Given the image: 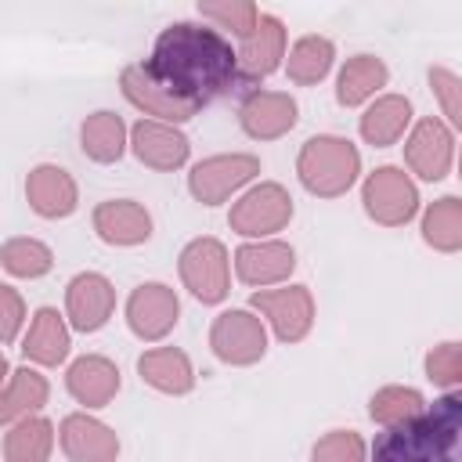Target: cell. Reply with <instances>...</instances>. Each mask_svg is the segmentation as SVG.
Masks as SVG:
<instances>
[{"label": "cell", "mask_w": 462, "mask_h": 462, "mask_svg": "<svg viewBox=\"0 0 462 462\" xmlns=\"http://www.w3.org/2000/svg\"><path fill=\"white\" fill-rule=\"evenodd\" d=\"M422 238L440 253H455L462 245V202L451 195L433 202L422 217Z\"/></svg>", "instance_id": "30"}, {"label": "cell", "mask_w": 462, "mask_h": 462, "mask_svg": "<svg viewBox=\"0 0 462 462\" xmlns=\"http://www.w3.org/2000/svg\"><path fill=\"white\" fill-rule=\"evenodd\" d=\"M430 83H433V90H437V97H440V105H444V116H448L451 123H458L462 116H458V79H455V72L433 69V72H430Z\"/></svg>", "instance_id": "37"}, {"label": "cell", "mask_w": 462, "mask_h": 462, "mask_svg": "<svg viewBox=\"0 0 462 462\" xmlns=\"http://www.w3.org/2000/svg\"><path fill=\"white\" fill-rule=\"evenodd\" d=\"M61 451L72 462H112L119 455V440L105 422L90 415H69L61 422Z\"/></svg>", "instance_id": "20"}, {"label": "cell", "mask_w": 462, "mask_h": 462, "mask_svg": "<svg viewBox=\"0 0 462 462\" xmlns=\"http://www.w3.org/2000/svg\"><path fill=\"white\" fill-rule=\"evenodd\" d=\"M25 199L47 220L69 217L76 209V180L61 166H36L25 180Z\"/></svg>", "instance_id": "21"}, {"label": "cell", "mask_w": 462, "mask_h": 462, "mask_svg": "<svg viewBox=\"0 0 462 462\" xmlns=\"http://www.w3.org/2000/svg\"><path fill=\"white\" fill-rule=\"evenodd\" d=\"M314 458H321V462H357V458H365V444L354 430H336L314 448Z\"/></svg>", "instance_id": "35"}, {"label": "cell", "mask_w": 462, "mask_h": 462, "mask_svg": "<svg viewBox=\"0 0 462 462\" xmlns=\"http://www.w3.org/2000/svg\"><path fill=\"white\" fill-rule=\"evenodd\" d=\"M119 83H123V94H126L130 105H137L144 116H155L162 123H184V119H191L199 112V105L177 97L159 79H152L144 65H126L123 76H119Z\"/></svg>", "instance_id": "11"}, {"label": "cell", "mask_w": 462, "mask_h": 462, "mask_svg": "<svg viewBox=\"0 0 462 462\" xmlns=\"http://www.w3.org/2000/svg\"><path fill=\"white\" fill-rule=\"evenodd\" d=\"M65 386H69V393L79 404L105 408L119 393V368L108 357H101V354H87V357H79V361L69 365Z\"/></svg>", "instance_id": "19"}, {"label": "cell", "mask_w": 462, "mask_h": 462, "mask_svg": "<svg viewBox=\"0 0 462 462\" xmlns=\"http://www.w3.org/2000/svg\"><path fill=\"white\" fill-rule=\"evenodd\" d=\"M361 202L368 209V217L375 224H386V227H401L415 217L419 209V191L415 184L408 180L404 170L397 166H379L375 173H368L365 188H361Z\"/></svg>", "instance_id": "4"}, {"label": "cell", "mask_w": 462, "mask_h": 462, "mask_svg": "<svg viewBox=\"0 0 462 462\" xmlns=\"http://www.w3.org/2000/svg\"><path fill=\"white\" fill-rule=\"evenodd\" d=\"M69 328L61 321V314L54 307H40L25 339H22V354L36 365H61L69 357Z\"/></svg>", "instance_id": "23"}, {"label": "cell", "mask_w": 462, "mask_h": 462, "mask_svg": "<svg viewBox=\"0 0 462 462\" xmlns=\"http://www.w3.org/2000/svg\"><path fill=\"white\" fill-rule=\"evenodd\" d=\"M199 11H202L209 22L231 29L235 36H245V32L256 25V18H260L253 0H199Z\"/></svg>", "instance_id": "33"}, {"label": "cell", "mask_w": 462, "mask_h": 462, "mask_svg": "<svg viewBox=\"0 0 462 462\" xmlns=\"http://www.w3.org/2000/svg\"><path fill=\"white\" fill-rule=\"evenodd\" d=\"M282 58H285V25L274 14H260L256 25L242 36L238 69L249 79H260V76H271Z\"/></svg>", "instance_id": "16"}, {"label": "cell", "mask_w": 462, "mask_h": 462, "mask_svg": "<svg viewBox=\"0 0 462 462\" xmlns=\"http://www.w3.org/2000/svg\"><path fill=\"white\" fill-rule=\"evenodd\" d=\"M209 346L227 365H253L267 350L263 321L253 310H224L209 328Z\"/></svg>", "instance_id": "8"}, {"label": "cell", "mask_w": 462, "mask_h": 462, "mask_svg": "<svg viewBox=\"0 0 462 462\" xmlns=\"http://www.w3.org/2000/svg\"><path fill=\"white\" fill-rule=\"evenodd\" d=\"M0 263H4L14 278H40V274L51 271L54 256H51V249H47L43 242H36V238H11V242H4V249H0Z\"/></svg>", "instance_id": "31"}, {"label": "cell", "mask_w": 462, "mask_h": 462, "mask_svg": "<svg viewBox=\"0 0 462 462\" xmlns=\"http://www.w3.org/2000/svg\"><path fill=\"white\" fill-rule=\"evenodd\" d=\"M426 372H430L433 383L455 386V383L462 379V346H458V343H440V346H433L430 357H426Z\"/></svg>", "instance_id": "34"}, {"label": "cell", "mask_w": 462, "mask_h": 462, "mask_svg": "<svg viewBox=\"0 0 462 462\" xmlns=\"http://www.w3.org/2000/svg\"><path fill=\"white\" fill-rule=\"evenodd\" d=\"M332 58H336L332 40H325V36H303V40L292 43V51L285 58V72H289L292 83L310 87V83H318V79L328 76Z\"/></svg>", "instance_id": "27"}, {"label": "cell", "mask_w": 462, "mask_h": 462, "mask_svg": "<svg viewBox=\"0 0 462 462\" xmlns=\"http://www.w3.org/2000/svg\"><path fill=\"white\" fill-rule=\"evenodd\" d=\"M296 101L289 94L278 90H253L242 108H238V123L253 141H274L282 134H289L296 126Z\"/></svg>", "instance_id": "13"}, {"label": "cell", "mask_w": 462, "mask_h": 462, "mask_svg": "<svg viewBox=\"0 0 462 462\" xmlns=\"http://www.w3.org/2000/svg\"><path fill=\"white\" fill-rule=\"evenodd\" d=\"M296 267V253L285 242H249L235 253V274L245 285H274L285 282Z\"/></svg>", "instance_id": "17"}, {"label": "cell", "mask_w": 462, "mask_h": 462, "mask_svg": "<svg viewBox=\"0 0 462 462\" xmlns=\"http://www.w3.org/2000/svg\"><path fill=\"white\" fill-rule=\"evenodd\" d=\"M65 310H69L72 328L97 332L112 318V310H116V289H112V282L105 274H94V271L76 274L69 282V289H65Z\"/></svg>", "instance_id": "12"}, {"label": "cell", "mask_w": 462, "mask_h": 462, "mask_svg": "<svg viewBox=\"0 0 462 462\" xmlns=\"http://www.w3.org/2000/svg\"><path fill=\"white\" fill-rule=\"evenodd\" d=\"M379 87H386V65H383L379 58H372V54H357V58H350V61L343 65V72H339L336 101L346 105V108H354V105L368 101Z\"/></svg>", "instance_id": "26"}, {"label": "cell", "mask_w": 462, "mask_h": 462, "mask_svg": "<svg viewBox=\"0 0 462 462\" xmlns=\"http://www.w3.org/2000/svg\"><path fill=\"white\" fill-rule=\"evenodd\" d=\"M4 383H7V357L0 354V386H4Z\"/></svg>", "instance_id": "38"}, {"label": "cell", "mask_w": 462, "mask_h": 462, "mask_svg": "<svg viewBox=\"0 0 462 462\" xmlns=\"http://www.w3.org/2000/svg\"><path fill=\"white\" fill-rule=\"evenodd\" d=\"M296 173L303 180V188L318 199H336L343 195L357 173H361V155L350 141L343 137H310L303 148H300V159H296Z\"/></svg>", "instance_id": "3"}, {"label": "cell", "mask_w": 462, "mask_h": 462, "mask_svg": "<svg viewBox=\"0 0 462 462\" xmlns=\"http://www.w3.org/2000/svg\"><path fill=\"white\" fill-rule=\"evenodd\" d=\"M25 321V303L11 285H0V343H11Z\"/></svg>", "instance_id": "36"}, {"label": "cell", "mask_w": 462, "mask_h": 462, "mask_svg": "<svg viewBox=\"0 0 462 462\" xmlns=\"http://www.w3.org/2000/svg\"><path fill=\"white\" fill-rule=\"evenodd\" d=\"M51 448H54V426L36 415H25L4 440V455L11 462H43Z\"/></svg>", "instance_id": "29"}, {"label": "cell", "mask_w": 462, "mask_h": 462, "mask_svg": "<svg viewBox=\"0 0 462 462\" xmlns=\"http://www.w3.org/2000/svg\"><path fill=\"white\" fill-rule=\"evenodd\" d=\"M94 231L108 245H141L152 235V217L130 199H112L94 209Z\"/></svg>", "instance_id": "18"}, {"label": "cell", "mask_w": 462, "mask_h": 462, "mask_svg": "<svg viewBox=\"0 0 462 462\" xmlns=\"http://www.w3.org/2000/svg\"><path fill=\"white\" fill-rule=\"evenodd\" d=\"M249 307L260 310L271 321V328H274V336L282 343H300L314 325V300H310V292L303 285L260 289V292H253Z\"/></svg>", "instance_id": "7"}, {"label": "cell", "mask_w": 462, "mask_h": 462, "mask_svg": "<svg viewBox=\"0 0 462 462\" xmlns=\"http://www.w3.org/2000/svg\"><path fill=\"white\" fill-rule=\"evenodd\" d=\"M292 220V199L282 184H256L249 188L235 206H231V231L245 235V238H263V235H274L282 231L285 224Z\"/></svg>", "instance_id": "5"}, {"label": "cell", "mask_w": 462, "mask_h": 462, "mask_svg": "<svg viewBox=\"0 0 462 462\" xmlns=\"http://www.w3.org/2000/svg\"><path fill=\"white\" fill-rule=\"evenodd\" d=\"M137 372L148 386L162 390V393H188L195 386V372L184 350L177 346H152L137 357Z\"/></svg>", "instance_id": "22"}, {"label": "cell", "mask_w": 462, "mask_h": 462, "mask_svg": "<svg viewBox=\"0 0 462 462\" xmlns=\"http://www.w3.org/2000/svg\"><path fill=\"white\" fill-rule=\"evenodd\" d=\"M144 69L166 90H173L177 97L199 108L238 83V54L231 51V43L217 29L191 25V22H177L162 29L155 36V47Z\"/></svg>", "instance_id": "1"}, {"label": "cell", "mask_w": 462, "mask_h": 462, "mask_svg": "<svg viewBox=\"0 0 462 462\" xmlns=\"http://www.w3.org/2000/svg\"><path fill=\"white\" fill-rule=\"evenodd\" d=\"M177 314H180V303H177V292L170 285H159V282H148V285H137L126 300V321L134 328L137 339H162L173 325H177Z\"/></svg>", "instance_id": "10"}, {"label": "cell", "mask_w": 462, "mask_h": 462, "mask_svg": "<svg viewBox=\"0 0 462 462\" xmlns=\"http://www.w3.org/2000/svg\"><path fill=\"white\" fill-rule=\"evenodd\" d=\"M130 144H134V155L152 170H177L188 162V152H191L188 137L162 119H141L130 130Z\"/></svg>", "instance_id": "15"}, {"label": "cell", "mask_w": 462, "mask_h": 462, "mask_svg": "<svg viewBox=\"0 0 462 462\" xmlns=\"http://www.w3.org/2000/svg\"><path fill=\"white\" fill-rule=\"evenodd\" d=\"M79 141H83V152L94 162H116L126 148V126L112 112H94V116H87V123L79 130Z\"/></svg>", "instance_id": "28"}, {"label": "cell", "mask_w": 462, "mask_h": 462, "mask_svg": "<svg viewBox=\"0 0 462 462\" xmlns=\"http://www.w3.org/2000/svg\"><path fill=\"white\" fill-rule=\"evenodd\" d=\"M47 379L32 368H18L11 372L7 386L0 390V426L14 422V419H25L32 411H40L47 404Z\"/></svg>", "instance_id": "24"}, {"label": "cell", "mask_w": 462, "mask_h": 462, "mask_svg": "<svg viewBox=\"0 0 462 462\" xmlns=\"http://www.w3.org/2000/svg\"><path fill=\"white\" fill-rule=\"evenodd\" d=\"M408 123H411V105H408V97L386 94V97H379V101L361 116V137H365L368 144H375V148H386V144H393V141L404 134Z\"/></svg>", "instance_id": "25"}, {"label": "cell", "mask_w": 462, "mask_h": 462, "mask_svg": "<svg viewBox=\"0 0 462 462\" xmlns=\"http://www.w3.org/2000/svg\"><path fill=\"white\" fill-rule=\"evenodd\" d=\"M180 282L191 289L195 300L202 303H220L231 289V271H227V249L217 238H195L180 253Z\"/></svg>", "instance_id": "6"}, {"label": "cell", "mask_w": 462, "mask_h": 462, "mask_svg": "<svg viewBox=\"0 0 462 462\" xmlns=\"http://www.w3.org/2000/svg\"><path fill=\"white\" fill-rule=\"evenodd\" d=\"M256 173H260V159L256 155H213V159H202L191 170L188 188L202 206H220L231 191L249 184Z\"/></svg>", "instance_id": "9"}, {"label": "cell", "mask_w": 462, "mask_h": 462, "mask_svg": "<svg viewBox=\"0 0 462 462\" xmlns=\"http://www.w3.org/2000/svg\"><path fill=\"white\" fill-rule=\"evenodd\" d=\"M422 408V393L411 390V386H383L372 404H368V415L379 422V426H393L401 419H408L411 411Z\"/></svg>", "instance_id": "32"}, {"label": "cell", "mask_w": 462, "mask_h": 462, "mask_svg": "<svg viewBox=\"0 0 462 462\" xmlns=\"http://www.w3.org/2000/svg\"><path fill=\"white\" fill-rule=\"evenodd\" d=\"M458 426H462V397L448 393L433 408H426V411L419 408L408 419L386 426V433L375 440V455L393 458V462L444 458V455H451V448L458 440Z\"/></svg>", "instance_id": "2"}, {"label": "cell", "mask_w": 462, "mask_h": 462, "mask_svg": "<svg viewBox=\"0 0 462 462\" xmlns=\"http://www.w3.org/2000/svg\"><path fill=\"white\" fill-rule=\"evenodd\" d=\"M451 130L440 119H419L404 141V159L422 180H440L451 170Z\"/></svg>", "instance_id": "14"}]
</instances>
